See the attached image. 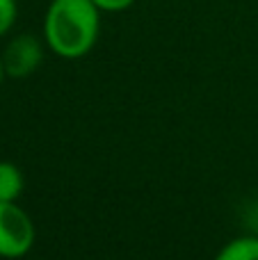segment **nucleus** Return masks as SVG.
Returning a JSON list of instances; mask_svg holds the SVG:
<instances>
[{"instance_id": "obj_1", "label": "nucleus", "mask_w": 258, "mask_h": 260, "mask_svg": "<svg viewBox=\"0 0 258 260\" xmlns=\"http://www.w3.org/2000/svg\"><path fill=\"white\" fill-rule=\"evenodd\" d=\"M101 9L91 0H50L44 18V39L64 59L85 57L101 32Z\"/></svg>"}, {"instance_id": "obj_2", "label": "nucleus", "mask_w": 258, "mask_h": 260, "mask_svg": "<svg viewBox=\"0 0 258 260\" xmlns=\"http://www.w3.org/2000/svg\"><path fill=\"white\" fill-rule=\"evenodd\" d=\"M35 244V224L16 201H0V258H23Z\"/></svg>"}, {"instance_id": "obj_3", "label": "nucleus", "mask_w": 258, "mask_h": 260, "mask_svg": "<svg viewBox=\"0 0 258 260\" xmlns=\"http://www.w3.org/2000/svg\"><path fill=\"white\" fill-rule=\"evenodd\" d=\"M3 67L9 78H27L39 69L44 59L41 41L32 35H18L5 46L3 50Z\"/></svg>"}, {"instance_id": "obj_4", "label": "nucleus", "mask_w": 258, "mask_h": 260, "mask_svg": "<svg viewBox=\"0 0 258 260\" xmlns=\"http://www.w3.org/2000/svg\"><path fill=\"white\" fill-rule=\"evenodd\" d=\"M23 192V174L12 162H0V201H16Z\"/></svg>"}, {"instance_id": "obj_5", "label": "nucleus", "mask_w": 258, "mask_h": 260, "mask_svg": "<svg viewBox=\"0 0 258 260\" xmlns=\"http://www.w3.org/2000/svg\"><path fill=\"white\" fill-rule=\"evenodd\" d=\"M215 260H258V238H236L219 249Z\"/></svg>"}, {"instance_id": "obj_6", "label": "nucleus", "mask_w": 258, "mask_h": 260, "mask_svg": "<svg viewBox=\"0 0 258 260\" xmlns=\"http://www.w3.org/2000/svg\"><path fill=\"white\" fill-rule=\"evenodd\" d=\"M16 14H18L16 0H0V37L12 30L14 21H16Z\"/></svg>"}, {"instance_id": "obj_7", "label": "nucleus", "mask_w": 258, "mask_h": 260, "mask_svg": "<svg viewBox=\"0 0 258 260\" xmlns=\"http://www.w3.org/2000/svg\"><path fill=\"white\" fill-rule=\"evenodd\" d=\"M91 3H94L101 12H123V9H128L135 0H91Z\"/></svg>"}, {"instance_id": "obj_8", "label": "nucleus", "mask_w": 258, "mask_h": 260, "mask_svg": "<svg viewBox=\"0 0 258 260\" xmlns=\"http://www.w3.org/2000/svg\"><path fill=\"white\" fill-rule=\"evenodd\" d=\"M5 76H7V73H5V67H3V57H0V82L5 80Z\"/></svg>"}]
</instances>
